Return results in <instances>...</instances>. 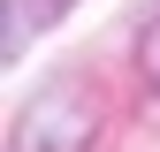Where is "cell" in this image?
<instances>
[{"label":"cell","instance_id":"1","mask_svg":"<svg viewBox=\"0 0 160 152\" xmlns=\"http://www.w3.org/2000/svg\"><path fill=\"white\" fill-rule=\"evenodd\" d=\"M92 137H99V107L76 76H53L15 114V152H92Z\"/></svg>","mask_w":160,"mask_h":152},{"label":"cell","instance_id":"2","mask_svg":"<svg viewBox=\"0 0 160 152\" xmlns=\"http://www.w3.org/2000/svg\"><path fill=\"white\" fill-rule=\"evenodd\" d=\"M46 23V0H8V61L23 53V31Z\"/></svg>","mask_w":160,"mask_h":152},{"label":"cell","instance_id":"3","mask_svg":"<svg viewBox=\"0 0 160 152\" xmlns=\"http://www.w3.org/2000/svg\"><path fill=\"white\" fill-rule=\"evenodd\" d=\"M137 61H145V84H152V91H160V23H152V31H145V46H137Z\"/></svg>","mask_w":160,"mask_h":152}]
</instances>
